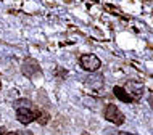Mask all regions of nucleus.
I'll use <instances>...</instances> for the list:
<instances>
[{"instance_id": "4", "label": "nucleus", "mask_w": 153, "mask_h": 135, "mask_svg": "<svg viewBox=\"0 0 153 135\" xmlns=\"http://www.w3.org/2000/svg\"><path fill=\"white\" fill-rule=\"evenodd\" d=\"M124 90H126L127 95L132 98V101L142 98V95H143V87L140 84H135V82H129V84L126 85V89H124Z\"/></svg>"}, {"instance_id": "11", "label": "nucleus", "mask_w": 153, "mask_h": 135, "mask_svg": "<svg viewBox=\"0 0 153 135\" xmlns=\"http://www.w3.org/2000/svg\"><path fill=\"white\" fill-rule=\"evenodd\" d=\"M5 135H18L16 132H8V134H5Z\"/></svg>"}, {"instance_id": "1", "label": "nucleus", "mask_w": 153, "mask_h": 135, "mask_svg": "<svg viewBox=\"0 0 153 135\" xmlns=\"http://www.w3.org/2000/svg\"><path fill=\"white\" fill-rule=\"evenodd\" d=\"M103 116H105L106 121L113 122V124H116V125L124 122V114L118 109L116 105H106L105 111H103Z\"/></svg>"}, {"instance_id": "3", "label": "nucleus", "mask_w": 153, "mask_h": 135, "mask_svg": "<svg viewBox=\"0 0 153 135\" xmlns=\"http://www.w3.org/2000/svg\"><path fill=\"white\" fill-rule=\"evenodd\" d=\"M16 119L21 124H29V122L36 121V116L29 108H18L16 109Z\"/></svg>"}, {"instance_id": "2", "label": "nucleus", "mask_w": 153, "mask_h": 135, "mask_svg": "<svg viewBox=\"0 0 153 135\" xmlns=\"http://www.w3.org/2000/svg\"><path fill=\"white\" fill-rule=\"evenodd\" d=\"M100 60L97 58L95 55H82L81 56V66L85 71H97L100 68Z\"/></svg>"}, {"instance_id": "8", "label": "nucleus", "mask_w": 153, "mask_h": 135, "mask_svg": "<svg viewBox=\"0 0 153 135\" xmlns=\"http://www.w3.org/2000/svg\"><path fill=\"white\" fill-rule=\"evenodd\" d=\"M27 105H31L27 100H24V98H21V100H18V101H15V108L18 106V108H27Z\"/></svg>"}, {"instance_id": "6", "label": "nucleus", "mask_w": 153, "mask_h": 135, "mask_svg": "<svg viewBox=\"0 0 153 135\" xmlns=\"http://www.w3.org/2000/svg\"><path fill=\"white\" fill-rule=\"evenodd\" d=\"M103 84V77L102 74H95V76H90L87 79V85H92L94 89H100Z\"/></svg>"}, {"instance_id": "12", "label": "nucleus", "mask_w": 153, "mask_h": 135, "mask_svg": "<svg viewBox=\"0 0 153 135\" xmlns=\"http://www.w3.org/2000/svg\"><path fill=\"white\" fill-rule=\"evenodd\" d=\"M0 89H2V84H0Z\"/></svg>"}, {"instance_id": "5", "label": "nucleus", "mask_w": 153, "mask_h": 135, "mask_svg": "<svg viewBox=\"0 0 153 135\" xmlns=\"http://www.w3.org/2000/svg\"><path fill=\"white\" fill-rule=\"evenodd\" d=\"M113 90H114V95H116L121 101H124V103H131V101H132V98L127 95V92L124 90V87H119V85H118V87H114Z\"/></svg>"}, {"instance_id": "9", "label": "nucleus", "mask_w": 153, "mask_h": 135, "mask_svg": "<svg viewBox=\"0 0 153 135\" xmlns=\"http://www.w3.org/2000/svg\"><path fill=\"white\" fill-rule=\"evenodd\" d=\"M0 135H5V129L3 127H0Z\"/></svg>"}, {"instance_id": "7", "label": "nucleus", "mask_w": 153, "mask_h": 135, "mask_svg": "<svg viewBox=\"0 0 153 135\" xmlns=\"http://www.w3.org/2000/svg\"><path fill=\"white\" fill-rule=\"evenodd\" d=\"M34 116H36V119L39 124H47L48 122V114L45 111H37V113H34Z\"/></svg>"}, {"instance_id": "10", "label": "nucleus", "mask_w": 153, "mask_h": 135, "mask_svg": "<svg viewBox=\"0 0 153 135\" xmlns=\"http://www.w3.org/2000/svg\"><path fill=\"white\" fill-rule=\"evenodd\" d=\"M118 135H132V134H129V132H119Z\"/></svg>"}]
</instances>
